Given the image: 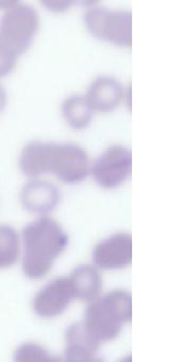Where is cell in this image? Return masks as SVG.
Segmentation results:
<instances>
[{"label": "cell", "mask_w": 172, "mask_h": 362, "mask_svg": "<svg viewBox=\"0 0 172 362\" xmlns=\"http://www.w3.org/2000/svg\"><path fill=\"white\" fill-rule=\"evenodd\" d=\"M19 166L29 177L53 173L65 183L74 184L88 175L89 158L86 152L74 144L33 141L23 148Z\"/></svg>", "instance_id": "cell-1"}, {"label": "cell", "mask_w": 172, "mask_h": 362, "mask_svg": "<svg viewBox=\"0 0 172 362\" xmlns=\"http://www.w3.org/2000/svg\"><path fill=\"white\" fill-rule=\"evenodd\" d=\"M25 254L23 269L30 279H40L50 271L57 256L68 243V236L55 220L40 218L28 224L23 232Z\"/></svg>", "instance_id": "cell-2"}, {"label": "cell", "mask_w": 172, "mask_h": 362, "mask_svg": "<svg viewBox=\"0 0 172 362\" xmlns=\"http://www.w3.org/2000/svg\"><path fill=\"white\" fill-rule=\"evenodd\" d=\"M38 16L28 5H16L6 9L0 29V71L6 76L14 69L17 58L25 54L35 37Z\"/></svg>", "instance_id": "cell-3"}, {"label": "cell", "mask_w": 172, "mask_h": 362, "mask_svg": "<svg viewBox=\"0 0 172 362\" xmlns=\"http://www.w3.org/2000/svg\"><path fill=\"white\" fill-rule=\"evenodd\" d=\"M131 319V294L125 290H114L87 307L83 324L99 342H102L116 338L123 324Z\"/></svg>", "instance_id": "cell-4"}, {"label": "cell", "mask_w": 172, "mask_h": 362, "mask_svg": "<svg viewBox=\"0 0 172 362\" xmlns=\"http://www.w3.org/2000/svg\"><path fill=\"white\" fill-rule=\"evenodd\" d=\"M84 23L89 33L97 39L119 47H131V12L93 8L84 14Z\"/></svg>", "instance_id": "cell-5"}, {"label": "cell", "mask_w": 172, "mask_h": 362, "mask_svg": "<svg viewBox=\"0 0 172 362\" xmlns=\"http://www.w3.org/2000/svg\"><path fill=\"white\" fill-rule=\"evenodd\" d=\"M131 169V151L123 146H112L93 164V179L101 187L113 189L129 177Z\"/></svg>", "instance_id": "cell-6"}, {"label": "cell", "mask_w": 172, "mask_h": 362, "mask_svg": "<svg viewBox=\"0 0 172 362\" xmlns=\"http://www.w3.org/2000/svg\"><path fill=\"white\" fill-rule=\"evenodd\" d=\"M76 298L70 277H59L42 288L33 300L36 315L42 317H53L66 310Z\"/></svg>", "instance_id": "cell-7"}, {"label": "cell", "mask_w": 172, "mask_h": 362, "mask_svg": "<svg viewBox=\"0 0 172 362\" xmlns=\"http://www.w3.org/2000/svg\"><path fill=\"white\" fill-rule=\"evenodd\" d=\"M93 259L104 270L125 268L131 264L132 237L123 233L108 237L95 247Z\"/></svg>", "instance_id": "cell-8"}, {"label": "cell", "mask_w": 172, "mask_h": 362, "mask_svg": "<svg viewBox=\"0 0 172 362\" xmlns=\"http://www.w3.org/2000/svg\"><path fill=\"white\" fill-rule=\"evenodd\" d=\"M19 198L27 211L34 214H47L57 207L61 196L57 186L38 180L28 183L21 190Z\"/></svg>", "instance_id": "cell-9"}, {"label": "cell", "mask_w": 172, "mask_h": 362, "mask_svg": "<svg viewBox=\"0 0 172 362\" xmlns=\"http://www.w3.org/2000/svg\"><path fill=\"white\" fill-rule=\"evenodd\" d=\"M85 97L93 111L108 113L120 105L123 88L114 78L103 76L93 80Z\"/></svg>", "instance_id": "cell-10"}, {"label": "cell", "mask_w": 172, "mask_h": 362, "mask_svg": "<svg viewBox=\"0 0 172 362\" xmlns=\"http://www.w3.org/2000/svg\"><path fill=\"white\" fill-rule=\"evenodd\" d=\"M65 357L67 360H97L100 342L87 330L84 324L74 323L66 330Z\"/></svg>", "instance_id": "cell-11"}, {"label": "cell", "mask_w": 172, "mask_h": 362, "mask_svg": "<svg viewBox=\"0 0 172 362\" xmlns=\"http://www.w3.org/2000/svg\"><path fill=\"white\" fill-rule=\"evenodd\" d=\"M76 298L85 302L95 300L101 290V277L93 267L83 264L74 269L70 276Z\"/></svg>", "instance_id": "cell-12"}, {"label": "cell", "mask_w": 172, "mask_h": 362, "mask_svg": "<svg viewBox=\"0 0 172 362\" xmlns=\"http://www.w3.org/2000/svg\"><path fill=\"white\" fill-rule=\"evenodd\" d=\"M62 113L67 124L74 130L87 128L93 119V110L86 97H68L62 105Z\"/></svg>", "instance_id": "cell-13"}, {"label": "cell", "mask_w": 172, "mask_h": 362, "mask_svg": "<svg viewBox=\"0 0 172 362\" xmlns=\"http://www.w3.org/2000/svg\"><path fill=\"white\" fill-rule=\"evenodd\" d=\"M0 243V264L2 268L12 266L19 254V241L16 232L11 226H1Z\"/></svg>", "instance_id": "cell-14"}, {"label": "cell", "mask_w": 172, "mask_h": 362, "mask_svg": "<svg viewBox=\"0 0 172 362\" xmlns=\"http://www.w3.org/2000/svg\"><path fill=\"white\" fill-rule=\"evenodd\" d=\"M50 354L35 343H25L15 351L16 361H31V360H57Z\"/></svg>", "instance_id": "cell-15"}, {"label": "cell", "mask_w": 172, "mask_h": 362, "mask_svg": "<svg viewBox=\"0 0 172 362\" xmlns=\"http://www.w3.org/2000/svg\"><path fill=\"white\" fill-rule=\"evenodd\" d=\"M40 3L49 11L61 13L67 11L74 5V0H40Z\"/></svg>", "instance_id": "cell-16"}, {"label": "cell", "mask_w": 172, "mask_h": 362, "mask_svg": "<svg viewBox=\"0 0 172 362\" xmlns=\"http://www.w3.org/2000/svg\"><path fill=\"white\" fill-rule=\"evenodd\" d=\"M18 0H0V5L2 9H10L17 5Z\"/></svg>", "instance_id": "cell-17"}, {"label": "cell", "mask_w": 172, "mask_h": 362, "mask_svg": "<svg viewBox=\"0 0 172 362\" xmlns=\"http://www.w3.org/2000/svg\"><path fill=\"white\" fill-rule=\"evenodd\" d=\"M99 0H74V4L76 5L84 6V7H91L95 5Z\"/></svg>", "instance_id": "cell-18"}]
</instances>
